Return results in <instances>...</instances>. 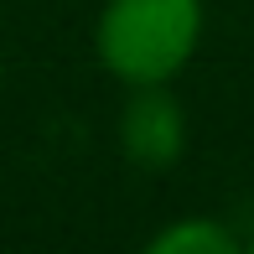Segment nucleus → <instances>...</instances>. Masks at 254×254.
<instances>
[{"label": "nucleus", "instance_id": "1", "mask_svg": "<svg viewBox=\"0 0 254 254\" xmlns=\"http://www.w3.org/2000/svg\"><path fill=\"white\" fill-rule=\"evenodd\" d=\"M197 42V0H114L99 26V52L130 83H161Z\"/></svg>", "mask_w": 254, "mask_h": 254}, {"label": "nucleus", "instance_id": "2", "mask_svg": "<svg viewBox=\"0 0 254 254\" xmlns=\"http://www.w3.org/2000/svg\"><path fill=\"white\" fill-rule=\"evenodd\" d=\"M182 145V114L177 104L166 94H140L125 109V151L135 161H145V166H161V161H171Z\"/></svg>", "mask_w": 254, "mask_h": 254}, {"label": "nucleus", "instance_id": "3", "mask_svg": "<svg viewBox=\"0 0 254 254\" xmlns=\"http://www.w3.org/2000/svg\"><path fill=\"white\" fill-rule=\"evenodd\" d=\"M156 254H187V249H207V254H228L234 244H228V234H218L213 223H182V228H171V234H161Z\"/></svg>", "mask_w": 254, "mask_h": 254}]
</instances>
